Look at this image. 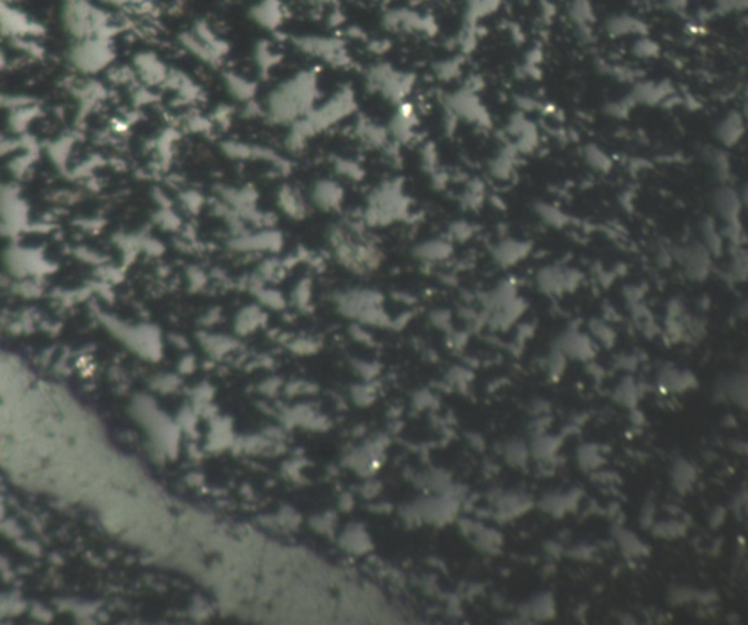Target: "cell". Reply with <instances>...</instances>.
Wrapping results in <instances>:
<instances>
[{
	"label": "cell",
	"instance_id": "obj_1",
	"mask_svg": "<svg viewBox=\"0 0 748 625\" xmlns=\"http://www.w3.org/2000/svg\"><path fill=\"white\" fill-rule=\"evenodd\" d=\"M315 95V76L308 72L300 73L270 94L266 113L275 123H295L311 112Z\"/></svg>",
	"mask_w": 748,
	"mask_h": 625
},
{
	"label": "cell",
	"instance_id": "obj_2",
	"mask_svg": "<svg viewBox=\"0 0 748 625\" xmlns=\"http://www.w3.org/2000/svg\"><path fill=\"white\" fill-rule=\"evenodd\" d=\"M406 213L408 199L403 195L402 184L398 182H386L370 195L363 221L369 227H386L405 218Z\"/></svg>",
	"mask_w": 748,
	"mask_h": 625
},
{
	"label": "cell",
	"instance_id": "obj_3",
	"mask_svg": "<svg viewBox=\"0 0 748 625\" xmlns=\"http://www.w3.org/2000/svg\"><path fill=\"white\" fill-rule=\"evenodd\" d=\"M62 19L66 31L75 39L110 37V22L107 15L89 0H64Z\"/></svg>",
	"mask_w": 748,
	"mask_h": 625
},
{
	"label": "cell",
	"instance_id": "obj_4",
	"mask_svg": "<svg viewBox=\"0 0 748 625\" xmlns=\"http://www.w3.org/2000/svg\"><path fill=\"white\" fill-rule=\"evenodd\" d=\"M674 265L681 269L683 275L691 282H703L712 275L715 257L699 240L672 244Z\"/></svg>",
	"mask_w": 748,
	"mask_h": 625
},
{
	"label": "cell",
	"instance_id": "obj_5",
	"mask_svg": "<svg viewBox=\"0 0 748 625\" xmlns=\"http://www.w3.org/2000/svg\"><path fill=\"white\" fill-rule=\"evenodd\" d=\"M114 58L110 37H88L76 39L71 47L69 59L75 67L85 73H95L108 66Z\"/></svg>",
	"mask_w": 748,
	"mask_h": 625
},
{
	"label": "cell",
	"instance_id": "obj_6",
	"mask_svg": "<svg viewBox=\"0 0 748 625\" xmlns=\"http://www.w3.org/2000/svg\"><path fill=\"white\" fill-rule=\"evenodd\" d=\"M367 84L372 91L380 92L385 98L401 103L411 91L414 78L392 69L388 64H377L367 75Z\"/></svg>",
	"mask_w": 748,
	"mask_h": 625
},
{
	"label": "cell",
	"instance_id": "obj_7",
	"mask_svg": "<svg viewBox=\"0 0 748 625\" xmlns=\"http://www.w3.org/2000/svg\"><path fill=\"white\" fill-rule=\"evenodd\" d=\"M744 203V193L731 183H719L711 195L713 216L722 227L742 225L741 215Z\"/></svg>",
	"mask_w": 748,
	"mask_h": 625
},
{
	"label": "cell",
	"instance_id": "obj_8",
	"mask_svg": "<svg viewBox=\"0 0 748 625\" xmlns=\"http://www.w3.org/2000/svg\"><path fill=\"white\" fill-rule=\"evenodd\" d=\"M582 278V274L576 267L560 263L542 266L537 270L535 275L537 287L542 292L551 295H560L564 292L575 291L580 285Z\"/></svg>",
	"mask_w": 748,
	"mask_h": 625
},
{
	"label": "cell",
	"instance_id": "obj_9",
	"mask_svg": "<svg viewBox=\"0 0 748 625\" xmlns=\"http://www.w3.org/2000/svg\"><path fill=\"white\" fill-rule=\"evenodd\" d=\"M446 107L455 118H464L469 123L489 126V116L472 88H462L447 95Z\"/></svg>",
	"mask_w": 748,
	"mask_h": 625
},
{
	"label": "cell",
	"instance_id": "obj_10",
	"mask_svg": "<svg viewBox=\"0 0 748 625\" xmlns=\"http://www.w3.org/2000/svg\"><path fill=\"white\" fill-rule=\"evenodd\" d=\"M284 244V238L279 231L274 228H262L261 231H246V233L234 236L229 241V249L238 253H262L278 252Z\"/></svg>",
	"mask_w": 748,
	"mask_h": 625
},
{
	"label": "cell",
	"instance_id": "obj_11",
	"mask_svg": "<svg viewBox=\"0 0 748 625\" xmlns=\"http://www.w3.org/2000/svg\"><path fill=\"white\" fill-rule=\"evenodd\" d=\"M345 200L344 187L335 180H318L310 188V203L323 212H338Z\"/></svg>",
	"mask_w": 748,
	"mask_h": 625
},
{
	"label": "cell",
	"instance_id": "obj_12",
	"mask_svg": "<svg viewBox=\"0 0 748 625\" xmlns=\"http://www.w3.org/2000/svg\"><path fill=\"white\" fill-rule=\"evenodd\" d=\"M532 250L530 241L521 238H503L492 249L493 261L503 269H509L525 261Z\"/></svg>",
	"mask_w": 748,
	"mask_h": 625
},
{
	"label": "cell",
	"instance_id": "obj_13",
	"mask_svg": "<svg viewBox=\"0 0 748 625\" xmlns=\"http://www.w3.org/2000/svg\"><path fill=\"white\" fill-rule=\"evenodd\" d=\"M297 46L303 51L311 56H316L323 59L324 62L336 64V66H345L348 62V56L342 47L335 39L328 38H302L297 42Z\"/></svg>",
	"mask_w": 748,
	"mask_h": 625
},
{
	"label": "cell",
	"instance_id": "obj_14",
	"mask_svg": "<svg viewBox=\"0 0 748 625\" xmlns=\"http://www.w3.org/2000/svg\"><path fill=\"white\" fill-rule=\"evenodd\" d=\"M745 133V118L738 110L727 113L715 126V138L725 149L737 146Z\"/></svg>",
	"mask_w": 748,
	"mask_h": 625
},
{
	"label": "cell",
	"instance_id": "obj_15",
	"mask_svg": "<svg viewBox=\"0 0 748 625\" xmlns=\"http://www.w3.org/2000/svg\"><path fill=\"white\" fill-rule=\"evenodd\" d=\"M672 95V87L666 80L662 82H654V80H642L637 82L627 100L632 103V105L643 104V105H658L666 101Z\"/></svg>",
	"mask_w": 748,
	"mask_h": 625
},
{
	"label": "cell",
	"instance_id": "obj_16",
	"mask_svg": "<svg viewBox=\"0 0 748 625\" xmlns=\"http://www.w3.org/2000/svg\"><path fill=\"white\" fill-rule=\"evenodd\" d=\"M0 30L8 35L22 38L24 35H35L42 33V26L31 22L22 12L0 3Z\"/></svg>",
	"mask_w": 748,
	"mask_h": 625
},
{
	"label": "cell",
	"instance_id": "obj_17",
	"mask_svg": "<svg viewBox=\"0 0 748 625\" xmlns=\"http://www.w3.org/2000/svg\"><path fill=\"white\" fill-rule=\"evenodd\" d=\"M415 259L421 263H442L453 254V243L446 238H428L412 249Z\"/></svg>",
	"mask_w": 748,
	"mask_h": 625
},
{
	"label": "cell",
	"instance_id": "obj_18",
	"mask_svg": "<svg viewBox=\"0 0 748 625\" xmlns=\"http://www.w3.org/2000/svg\"><path fill=\"white\" fill-rule=\"evenodd\" d=\"M697 231L699 241L711 252L715 259L725 253L727 240L724 237V231L713 215H704L699 221Z\"/></svg>",
	"mask_w": 748,
	"mask_h": 625
},
{
	"label": "cell",
	"instance_id": "obj_19",
	"mask_svg": "<svg viewBox=\"0 0 748 625\" xmlns=\"http://www.w3.org/2000/svg\"><path fill=\"white\" fill-rule=\"evenodd\" d=\"M278 208L291 220H303L308 215L310 203L304 199L300 190L293 186H282L277 193Z\"/></svg>",
	"mask_w": 748,
	"mask_h": 625
},
{
	"label": "cell",
	"instance_id": "obj_20",
	"mask_svg": "<svg viewBox=\"0 0 748 625\" xmlns=\"http://www.w3.org/2000/svg\"><path fill=\"white\" fill-rule=\"evenodd\" d=\"M702 159L715 175L717 183H731L732 164L728 149L722 146H704L702 149Z\"/></svg>",
	"mask_w": 748,
	"mask_h": 625
},
{
	"label": "cell",
	"instance_id": "obj_21",
	"mask_svg": "<svg viewBox=\"0 0 748 625\" xmlns=\"http://www.w3.org/2000/svg\"><path fill=\"white\" fill-rule=\"evenodd\" d=\"M605 31L609 37H614V38L629 37V35L642 37V35H647L649 26L642 19H638L633 15H627V13H621V15H614L607 19Z\"/></svg>",
	"mask_w": 748,
	"mask_h": 625
},
{
	"label": "cell",
	"instance_id": "obj_22",
	"mask_svg": "<svg viewBox=\"0 0 748 625\" xmlns=\"http://www.w3.org/2000/svg\"><path fill=\"white\" fill-rule=\"evenodd\" d=\"M568 18L576 26L577 33L589 39L592 37V25L595 22V10L591 0H570L567 9Z\"/></svg>",
	"mask_w": 748,
	"mask_h": 625
},
{
	"label": "cell",
	"instance_id": "obj_23",
	"mask_svg": "<svg viewBox=\"0 0 748 625\" xmlns=\"http://www.w3.org/2000/svg\"><path fill=\"white\" fill-rule=\"evenodd\" d=\"M415 127V114L411 105L401 104L398 113L390 120V126L388 129L389 134L398 142H408L414 134Z\"/></svg>",
	"mask_w": 748,
	"mask_h": 625
},
{
	"label": "cell",
	"instance_id": "obj_24",
	"mask_svg": "<svg viewBox=\"0 0 748 625\" xmlns=\"http://www.w3.org/2000/svg\"><path fill=\"white\" fill-rule=\"evenodd\" d=\"M136 67L141 73V76L149 84H161L167 80L168 72L166 71L164 64H162L154 54L151 53H142L134 60Z\"/></svg>",
	"mask_w": 748,
	"mask_h": 625
},
{
	"label": "cell",
	"instance_id": "obj_25",
	"mask_svg": "<svg viewBox=\"0 0 748 625\" xmlns=\"http://www.w3.org/2000/svg\"><path fill=\"white\" fill-rule=\"evenodd\" d=\"M519 152L516 151L513 145L506 146L489 161L488 171L493 175L496 180H509L514 171L516 166V155Z\"/></svg>",
	"mask_w": 748,
	"mask_h": 625
},
{
	"label": "cell",
	"instance_id": "obj_26",
	"mask_svg": "<svg viewBox=\"0 0 748 625\" xmlns=\"http://www.w3.org/2000/svg\"><path fill=\"white\" fill-rule=\"evenodd\" d=\"M725 275L733 282H744L748 275V256L745 246H729V259Z\"/></svg>",
	"mask_w": 748,
	"mask_h": 625
},
{
	"label": "cell",
	"instance_id": "obj_27",
	"mask_svg": "<svg viewBox=\"0 0 748 625\" xmlns=\"http://www.w3.org/2000/svg\"><path fill=\"white\" fill-rule=\"evenodd\" d=\"M357 136L367 148H386L389 132L370 120H364L357 126Z\"/></svg>",
	"mask_w": 748,
	"mask_h": 625
},
{
	"label": "cell",
	"instance_id": "obj_28",
	"mask_svg": "<svg viewBox=\"0 0 748 625\" xmlns=\"http://www.w3.org/2000/svg\"><path fill=\"white\" fill-rule=\"evenodd\" d=\"M534 212L538 218L551 228H563L568 224V216L557 208L553 203L548 202H537L534 205Z\"/></svg>",
	"mask_w": 748,
	"mask_h": 625
},
{
	"label": "cell",
	"instance_id": "obj_29",
	"mask_svg": "<svg viewBox=\"0 0 748 625\" xmlns=\"http://www.w3.org/2000/svg\"><path fill=\"white\" fill-rule=\"evenodd\" d=\"M583 159L586 166L596 173H609L613 168V159L604 151L601 146L595 143H588L583 148Z\"/></svg>",
	"mask_w": 748,
	"mask_h": 625
},
{
	"label": "cell",
	"instance_id": "obj_30",
	"mask_svg": "<svg viewBox=\"0 0 748 625\" xmlns=\"http://www.w3.org/2000/svg\"><path fill=\"white\" fill-rule=\"evenodd\" d=\"M225 85L229 94L238 101H244V103L252 101L256 94V85L252 82V80L243 78L240 75L227 73Z\"/></svg>",
	"mask_w": 748,
	"mask_h": 625
},
{
	"label": "cell",
	"instance_id": "obj_31",
	"mask_svg": "<svg viewBox=\"0 0 748 625\" xmlns=\"http://www.w3.org/2000/svg\"><path fill=\"white\" fill-rule=\"evenodd\" d=\"M560 352L562 354H568L584 360L588 358V355H591L592 349L586 337L579 335L577 332H572L563 336L560 341Z\"/></svg>",
	"mask_w": 748,
	"mask_h": 625
},
{
	"label": "cell",
	"instance_id": "obj_32",
	"mask_svg": "<svg viewBox=\"0 0 748 625\" xmlns=\"http://www.w3.org/2000/svg\"><path fill=\"white\" fill-rule=\"evenodd\" d=\"M501 0H467V25L468 28H473L484 17L494 13L498 9Z\"/></svg>",
	"mask_w": 748,
	"mask_h": 625
},
{
	"label": "cell",
	"instance_id": "obj_33",
	"mask_svg": "<svg viewBox=\"0 0 748 625\" xmlns=\"http://www.w3.org/2000/svg\"><path fill=\"white\" fill-rule=\"evenodd\" d=\"M252 15L265 28H275L281 21V9L277 0H263L253 9Z\"/></svg>",
	"mask_w": 748,
	"mask_h": 625
},
{
	"label": "cell",
	"instance_id": "obj_34",
	"mask_svg": "<svg viewBox=\"0 0 748 625\" xmlns=\"http://www.w3.org/2000/svg\"><path fill=\"white\" fill-rule=\"evenodd\" d=\"M263 319H265V315L259 307H256V306L246 307L238 312L236 329L241 335H247L253 332L256 328H259V326L263 323Z\"/></svg>",
	"mask_w": 748,
	"mask_h": 625
},
{
	"label": "cell",
	"instance_id": "obj_35",
	"mask_svg": "<svg viewBox=\"0 0 748 625\" xmlns=\"http://www.w3.org/2000/svg\"><path fill=\"white\" fill-rule=\"evenodd\" d=\"M659 51H661L659 44L656 42H654L652 38H649L647 35L638 37V39L633 46V54H634V56H637L638 59L658 58Z\"/></svg>",
	"mask_w": 748,
	"mask_h": 625
},
{
	"label": "cell",
	"instance_id": "obj_36",
	"mask_svg": "<svg viewBox=\"0 0 748 625\" xmlns=\"http://www.w3.org/2000/svg\"><path fill=\"white\" fill-rule=\"evenodd\" d=\"M203 346H207L211 354L221 357L231 349H234L236 344L225 336H205L203 337Z\"/></svg>",
	"mask_w": 748,
	"mask_h": 625
},
{
	"label": "cell",
	"instance_id": "obj_37",
	"mask_svg": "<svg viewBox=\"0 0 748 625\" xmlns=\"http://www.w3.org/2000/svg\"><path fill=\"white\" fill-rule=\"evenodd\" d=\"M335 168H336V173L339 175H342V177L354 180V182H360L364 177V171L358 166V162H356V161L345 159V158L336 159L335 161Z\"/></svg>",
	"mask_w": 748,
	"mask_h": 625
},
{
	"label": "cell",
	"instance_id": "obj_38",
	"mask_svg": "<svg viewBox=\"0 0 748 625\" xmlns=\"http://www.w3.org/2000/svg\"><path fill=\"white\" fill-rule=\"evenodd\" d=\"M256 295H257V298H259V301L266 307L275 308V310H281V308L285 307L284 295L277 290L263 287V288H261L259 291L256 292Z\"/></svg>",
	"mask_w": 748,
	"mask_h": 625
},
{
	"label": "cell",
	"instance_id": "obj_39",
	"mask_svg": "<svg viewBox=\"0 0 748 625\" xmlns=\"http://www.w3.org/2000/svg\"><path fill=\"white\" fill-rule=\"evenodd\" d=\"M473 236V225L467 221H456L451 227H449L447 238L452 243L467 241Z\"/></svg>",
	"mask_w": 748,
	"mask_h": 625
},
{
	"label": "cell",
	"instance_id": "obj_40",
	"mask_svg": "<svg viewBox=\"0 0 748 625\" xmlns=\"http://www.w3.org/2000/svg\"><path fill=\"white\" fill-rule=\"evenodd\" d=\"M460 72V62L456 60V59H452V60H444L442 63H439L436 66V73L440 79H444V80H449V79H453L459 75Z\"/></svg>",
	"mask_w": 748,
	"mask_h": 625
},
{
	"label": "cell",
	"instance_id": "obj_41",
	"mask_svg": "<svg viewBox=\"0 0 748 625\" xmlns=\"http://www.w3.org/2000/svg\"><path fill=\"white\" fill-rule=\"evenodd\" d=\"M712 2L715 5V10L725 15V13L745 10L748 0H712Z\"/></svg>",
	"mask_w": 748,
	"mask_h": 625
},
{
	"label": "cell",
	"instance_id": "obj_42",
	"mask_svg": "<svg viewBox=\"0 0 748 625\" xmlns=\"http://www.w3.org/2000/svg\"><path fill=\"white\" fill-rule=\"evenodd\" d=\"M654 259H655L656 266H659L662 269L671 267L674 265L672 244H659V246L656 247Z\"/></svg>",
	"mask_w": 748,
	"mask_h": 625
},
{
	"label": "cell",
	"instance_id": "obj_43",
	"mask_svg": "<svg viewBox=\"0 0 748 625\" xmlns=\"http://www.w3.org/2000/svg\"><path fill=\"white\" fill-rule=\"evenodd\" d=\"M182 199H183L184 208L190 213H198L203 208V203H205V199H203L202 195H199L198 192H184L182 195Z\"/></svg>",
	"mask_w": 748,
	"mask_h": 625
},
{
	"label": "cell",
	"instance_id": "obj_44",
	"mask_svg": "<svg viewBox=\"0 0 748 625\" xmlns=\"http://www.w3.org/2000/svg\"><path fill=\"white\" fill-rule=\"evenodd\" d=\"M257 62H259V66L266 72L270 66L277 63V56L266 44H262L257 49Z\"/></svg>",
	"mask_w": 748,
	"mask_h": 625
},
{
	"label": "cell",
	"instance_id": "obj_45",
	"mask_svg": "<svg viewBox=\"0 0 748 625\" xmlns=\"http://www.w3.org/2000/svg\"><path fill=\"white\" fill-rule=\"evenodd\" d=\"M187 279H189V283L190 287H192L193 290H200L203 288V285L207 283V276H205V272H203L200 267L198 266H190L189 270H187Z\"/></svg>",
	"mask_w": 748,
	"mask_h": 625
},
{
	"label": "cell",
	"instance_id": "obj_46",
	"mask_svg": "<svg viewBox=\"0 0 748 625\" xmlns=\"http://www.w3.org/2000/svg\"><path fill=\"white\" fill-rule=\"evenodd\" d=\"M310 295H311V282L308 279H303L295 287L294 300L303 307V306H306L308 303Z\"/></svg>",
	"mask_w": 748,
	"mask_h": 625
},
{
	"label": "cell",
	"instance_id": "obj_47",
	"mask_svg": "<svg viewBox=\"0 0 748 625\" xmlns=\"http://www.w3.org/2000/svg\"><path fill=\"white\" fill-rule=\"evenodd\" d=\"M159 224L168 229H177L182 225V221L173 211L164 209L159 215Z\"/></svg>",
	"mask_w": 748,
	"mask_h": 625
},
{
	"label": "cell",
	"instance_id": "obj_48",
	"mask_svg": "<svg viewBox=\"0 0 748 625\" xmlns=\"http://www.w3.org/2000/svg\"><path fill=\"white\" fill-rule=\"evenodd\" d=\"M690 0H665V8L674 13H684Z\"/></svg>",
	"mask_w": 748,
	"mask_h": 625
},
{
	"label": "cell",
	"instance_id": "obj_49",
	"mask_svg": "<svg viewBox=\"0 0 748 625\" xmlns=\"http://www.w3.org/2000/svg\"><path fill=\"white\" fill-rule=\"evenodd\" d=\"M180 370L184 371V373H190L195 370V358L193 357H187L183 360L182 365H180Z\"/></svg>",
	"mask_w": 748,
	"mask_h": 625
},
{
	"label": "cell",
	"instance_id": "obj_50",
	"mask_svg": "<svg viewBox=\"0 0 748 625\" xmlns=\"http://www.w3.org/2000/svg\"><path fill=\"white\" fill-rule=\"evenodd\" d=\"M104 2H108V3H112V5H128V3L143 2V0H104Z\"/></svg>",
	"mask_w": 748,
	"mask_h": 625
},
{
	"label": "cell",
	"instance_id": "obj_51",
	"mask_svg": "<svg viewBox=\"0 0 748 625\" xmlns=\"http://www.w3.org/2000/svg\"><path fill=\"white\" fill-rule=\"evenodd\" d=\"M247 103H249V104H247V108H249V110H252V104H250V101H247ZM259 112H261V110H259V108H257V110H256V112H253V113L250 112L249 114H250V116H254L256 113H259Z\"/></svg>",
	"mask_w": 748,
	"mask_h": 625
},
{
	"label": "cell",
	"instance_id": "obj_52",
	"mask_svg": "<svg viewBox=\"0 0 748 625\" xmlns=\"http://www.w3.org/2000/svg\"><path fill=\"white\" fill-rule=\"evenodd\" d=\"M3 62H5V58H3V54H2V51H0V66H2V64H3Z\"/></svg>",
	"mask_w": 748,
	"mask_h": 625
}]
</instances>
